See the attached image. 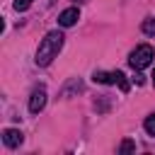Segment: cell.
I'll use <instances>...</instances> for the list:
<instances>
[{"label":"cell","instance_id":"obj_1","mask_svg":"<svg viewBox=\"0 0 155 155\" xmlns=\"http://www.w3.org/2000/svg\"><path fill=\"white\" fill-rule=\"evenodd\" d=\"M63 34L56 29V31H48L44 39H41V44H39V48H36V65H48L56 56H58V51L63 48Z\"/></svg>","mask_w":155,"mask_h":155},{"label":"cell","instance_id":"obj_2","mask_svg":"<svg viewBox=\"0 0 155 155\" xmlns=\"http://www.w3.org/2000/svg\"><path fill=\"white\" fill-rule=\"evenodd\" d=\"M153 58H155V51H153V46H150V44H140V46H136V48L131 51V56H128V63H131V68H136V70H143V68H148V65L153 63Z\"/></svg>","mask_w":155,"mask_h":155},{"label":"cell","instance_id":"obj_3","mask_svg":"<svg viewBox=\"0 0 155 155\" xmlns=\"http://www.w3.org/2000/svg\"><path fill=\"white\" fill-rule=\"evenodd\" d=\"M92 80L94 82H102V85H119L121 87V92H128V80H126V75L121 73V70H111V73H104V70H94V75H92Z\"/></svg>","mask_w":155,"mask_h":155},{"label":"cell","instance_id":"obj_4","mask_svg":"<svg viewBox=\"0 0 155 155\" xmlns=\"http://www.w3.org/2000/svg\"><path fill=\"white\" fill-rule=\"evenodd\" d=\"M44 107H46V90L44 87H36L31 92V97H29V111L31 114H39Z\"/></svg>","mask_w":155,"mask_h":155},{"label":"cell","instance_id":"obj_5","mask_svg":"<svg viewBox=\"0 0 155 155\" xmlns=\"http://www.w3.org/2000/svg\"><path fill=\"white\" fill-rule=\"evenodd\" d=\"M78 19H80V10L78 7H68V10H63L58 15V24L61 27H73Z\"/></svg>","mask_w":155,"mask_h":155},{"label":"cell","instance_id":"obj_6","mask_svg":"<svg viewBox=\"0 0 155 155\" xmlns=\"http://www.w3.org/2000/svg\"><path fill=\"white\" fill-rule=\"evenodd\" d=\"M2 143H5L7 148H17V145L22 143V131H17V128H5V131H2Z\"/></svg>","mask_w":155,"mask_h":155},{"label":"cell","instance_id":"obj_7","mask_svg":"<svg viewBox=\"0 0 155 155\" xmlns=\"http://www.w3.org/2000/svg\"><path fill=\"white\" fill-rule=\"evenodd\" d=\"M143 128H145V133H148V136H155V114H148V116H145Z\"/></svg>","mask_w":155,"mask_h":155},{"label":"cell","instance_id":"obj_8","mask_svg":"<svg viewBox=\"0 0 155 155\" xmlns=\"http://www.w3.org/2000/svg\"><path fill=\"white\" fill-rule=\"evenodd\" d=\"M140 29H143V34H148V36H155V19H143V24H140Z\"/></svg>","mask_w":155,"mask_h":155},{"label":"cell","instance_id":"obj_9","mask_svg":"<svg viewBox=\"0 0 155 155\" xmlns=\"http://www.w3.org/2000/svg\"><path fill=\"white\" fill-rule=\"evenodd\" d=\"M133 150H136V143H133L131 138H126V140L121 143V148H119V153H124V155H126V153H133Z\"/></svg>","mask_w":155,"mask_h":155},{"label":"cell","instance_id":"obj_10","mask_svg":"<svg viewBox=\"0 0 155 155\" xmlns=\"http://www.w3.org/2000/svg\"><path fill=\"white\" fill-rule=\"evenodd\" d=\"M31 2H34V0H15V2H12V7H15L17 12H24V10H27Z\"/></svg>","mask_w":155,"mask_h":155},{"label":"cell","instance_id":"obj_11","mask_svg":"<svg viewBox=\"0 0 155 155\" xmlns=\"http://www.w3.org/2000/svg\"><path fill=\"white\" fill-rule=\"evenodd\" d=\"M153 82H155V70H153Z\"/></svg>","mask_w":155,"mask_h":155},{"label":"cell","instance_id":"obj_12","mask_svg":"<svg viewBox=\"0 0 155 155\" xmlns=\"http://www.w3.org/2000/svg\"><path fill=\"white\" fill-rule=\"evenodd\" d=\"M75 2H85V0H75Z\"/></svg>","mask_w":155,"mask_h":155}]
</instances>
